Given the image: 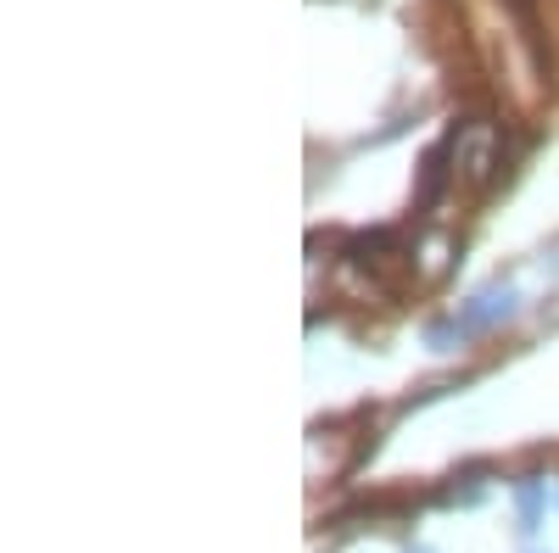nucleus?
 Listing matches in <instances>:
<instances>
[{
	"instance_id": "4",
	"label": "nucleus",
	"mask_w": 559,
	"mask_h": 553,
	"mask_svg": "<svg viewBox=\"0 0 559 553\" xmlns=\"http://www.w3.org/2000/svg\"><path fill=\"white\" fill-rule=\"evenodd\" d=\"M464 336H471V330H464L459 318H431V325H426V347L431 352H453V347H464Z\"/></svg>"
},
{
	"instance_id": "5",
	"label": "nucleus",
	"mask_w": 559,
	"mask_h": 553,
	"mask_svg": "<svg viewBox=\"0 0 559 553\" xmlns=\"http://www.w3.org/2000/svg\"><path fill=\"white\" fill-rule=\"evenodd\" d=\"M403 553H431V548H403Z\"/></svg>"
},
{
	"instance_id": "2",
	"label": "nucleus",
	"mask_w": 559,
	"mask_h": 553,
	"mask_svg": "<svg viewBox=\"0 0 559 553\" xmlns=\"http://www.w3.org/2000/svg\"><path fill=\"white\" fill-rule=\"evenodd\" d=\"M448 152H453V134H448L442 146H431L426 163H419V207H431L442 196V184H448Z\"/></svg>"
},
{
	"instance_id": "3",
	"label": "nucleus",
	"mask_w": 559,
	"mask_h": 553,
	"mask_svg": "<svg viewBox=\"0 0 559 553\" xmlns=\"http://www.w3.org/2000/svg\"><path fill=\"white\" fill-rule=\"evenodd\" d=\"M543 509H548V481H537V476L515 481V515H521V531H537V526H543Z\"/></svg>"
},
{
	"instance_id": "1",
	"label": "nucleus",
	"mask_w": 559,
	"mask_h": 553,
	"mask_svg": "<svg viewBox=\"0 0 559 553\" xmlns=\"http://www.w3.org/2000/svg\"><path fill=\"white\" fill-rule=\"evenodd\" d=\"M503 318H515V286H503V280L481 286L471 302L459 308V325L464 330H492V325H503Z\"/></svg>"
},
{
	"instance_id": "6",
	"label": "nucleus",
	"mask_w": 559,
	"mask_h": 553,
	"mask_svg": "<svg viewBox=\"0 0 559 553\" xmlns=\"http://www.w3.org/2000/svg\"><path fill=\"white\" fill-rule=\"evenodd\" d=\"M554 503H559V497H554Z\"/></svg>"
}]
</instances>
